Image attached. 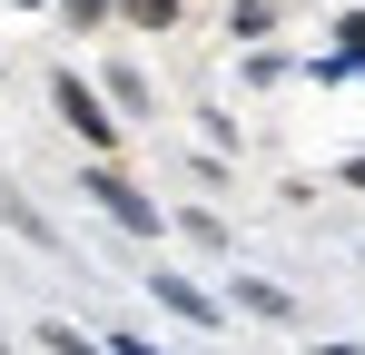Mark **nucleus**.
<instances>
[{
	"mask_svg": "<svg viewBox=\"0 0 365 355\" xmlns=\"http://www.w3.org/2000/svg\"><path fill=\"white\" fill-rule=\"evenodd\" d=\"M50 99H60V118L79 128V148H119V109H109L79 69H50Z\"/></svg>",
	"mask_w": 365,
	"mask_h": 355,
	"instance_id": "nucleus-1",
	"label": "nucleus"
},
{
	"mask_svg": "<svg viewBox=\"0 0 365 355\" xmlns=\"http://www.w3.org/2000/svg\"><path fill=\"white\" fill-rule=\"evenodd\" d=\"M79 187H89V197H99V207H109V217H119L128 237H158V227H168V217H158V197H138V187H128V178L109 168V158H99V168L79 178Z\"/></svg>",
	"mask_w": 365,
	"mask_h": 355,
	"instance_id": "nucleus-2",
	"label": "nucleus"
},
{
	"mask_svg": "<svg viewBox=\"0 0 365 355\" xmlns=\"http://www.w3.org/2000/svg\"><path fill=\"white\" fill-rule=\"evenodd\" d=\"M148 287H158V306H168V316H187V326H217V296H207V287H187V277H148Z\"/></svg>",
	"mask_w": 365,
	"mask_h": 355,
	"instance_id": "nucleus-3",
	"label": "nucleus"
},
{
	"mask_svg": "<svg viewBox=\"0 0 365 355\" xmlns=\"http://www.w3.org/2000/svg\"><path fill=\"white\" fill-rule=\"evenodd\" d=\"M99 99H109L119 118H148V79H138V69H109V89H99Z\"/></svg>",
	"mask_w": 365,
	"mask_h": 355,
	"instance_id": "nucleus-4",
	"label": "nucleus"
},
{
	"mask_svg": "<svg viewBox=\"0 0 365 355\" xmlns=\"http://www.w3.org/2000/svg\"><path fill=\"white\" fill-rule=\"evenodd\" d=\"M227 30H237V40H267V30H277V0H237V20H227Z\"/></svg>",
	"mask_w": 365,
	"mask_h": 355,
	"instance_id": "nucleus-5",
	"label": "nucleus"
},
{
	"mask_svg": "<svg viewBox=\"0 0 365 355\" xmlns=\"http://www.w3.org/2000/svg\"><path fill=\"white\" fill-rule=\"evenodd\" d=\"M237 296L257 306V316H297V306H287V287H267V277H237Z\"/></svg>",
	"mask_w": 365,
	"mask_h": 355,
	"instance_id": "nucleus-6",
	"label": "nucleus"
},
{
	"mask_svg": "<svg viewBox=\"0 0 365 355\" xmlns=\"http://www.w3.org/2000/svg\"><path fill=\"white\" fill-rule=\"evenodd\" d=\"M109 10H128L138 30H168V20H178V0H109Z\"/></svg>",
	"mask_w": 365,
	"mask_h": 355,
	"instance_id": "nucleus-7",
	"label": "nucleus"
},
{
	"mask_svg": "<svg viewBox=\"0 0 365 355\" xmlns=\"http://www.w3.org/2000/svg\"><path fill=\"white\" fill-rule=\"evenodd\" d=\"M336 40H346V50L326 59V69H365V10H356V20H346V30H336Z\"/></svg>",
	"mask_w": 365,
	"mask_h": 355,
	"instance_id": "nucleus-8",
	"label": "nucleus"
},
{
	"mask_svg": "<svg viewBox=\"0 0 365 355\" xmlns=\"http://www.w3.org/2000/svg\"><path fill=\"white\" fill-rule=\"evenodd\" d=\"M69 20H79V30H99V20H109V0H60Z\"/></svg>",
	"mask_w": 365,
	"mask_h": 355,
	"instance_id": "nucleus-9",
	"label": "nucleus"
},
{
	"mask_svg": "<svg viewBox=\"0 0 365 355\" xmlns=\"http://www.w3.org/2000/svg\"><path fill=\"white\" fill-rule=\"evenodd\" d=\"M10 10H50V0H10Z\"/></svg>",
	"mask_w": 365,
	"mask_h": 355,
	"instance_id": "nucleus-10",
	"label": "nucleus"
}]
</instances>
